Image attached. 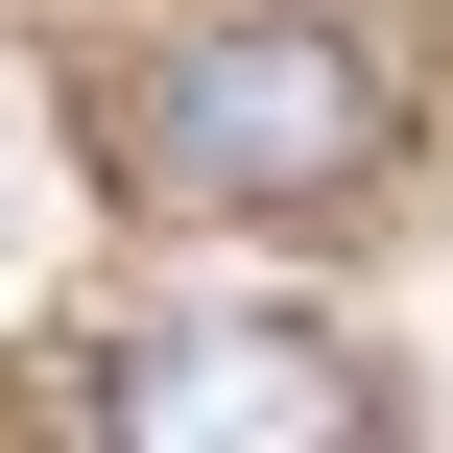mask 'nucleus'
Masks as SVG:
<instances>
[{"label": "nucleus", "mask_w": 453, "mask_h": 453, "mask_svg": "<svg viewBox=\"0 0 453 453\" xmlns=\"http://www.w3.org/2000/svg\"><path fill=\"white\" fill-rule=\"evenodd\" d=\"M143 167L215 191V215H311L382 167V48L358 24H191L143 72Z\"/></svg>", "instance_id": "obj_1"}, {"label": "nucleus", "mask_w": 453, "mask_h": 453, "mask_svg": "<svg viewBox=\"0 0 453 453\" xmlns=\"http://www.w3.org/2000/svg\"><path fill=\"white\" fill-rule=\"evenodd\" d=\"M358 358L311 311H167L119 382H96V453H358Z\"/></svg>", "instance_id": "obj_2"}]
</instances>
